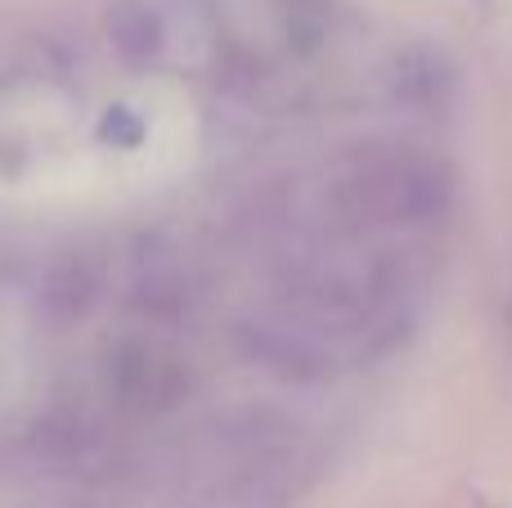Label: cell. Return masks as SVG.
I'll return each instance as SVG.
<instances>
[{
	"instance_id": "7a4b0ae2",
	"label": "cell",
	"mask_w": 512,
	"mask_h": 508,
	"mask_svg": "<svg viewBox=\"0 0 512 508\" xmlns=\"http://www.w3.org/2000/svg\"><path fill=\"white\" fill-rule=\"evenodd\" d=\"M450 162L409 144H360L319 162L274 198L256 221L265 243L279 239H373V243H436L454 212Z\"/></svg>"
},
{
	"instance_id": "6da1fadb",
	"label": "cell",
	"mask_w": 512,
	"mask_h": 508,
	"mask_svg": "<svg viewBox=\"0 0 512 508\" xmlns=\"http://www.w3.org/2000/svg\"><path fill=\"white\" fill-rule=\"evenodd\" d=\"M274 279L239 338L283 378L369 369L409 342L432 297L436 243L288 239L270 243Z\"/></svg>"
}]
</instances>
